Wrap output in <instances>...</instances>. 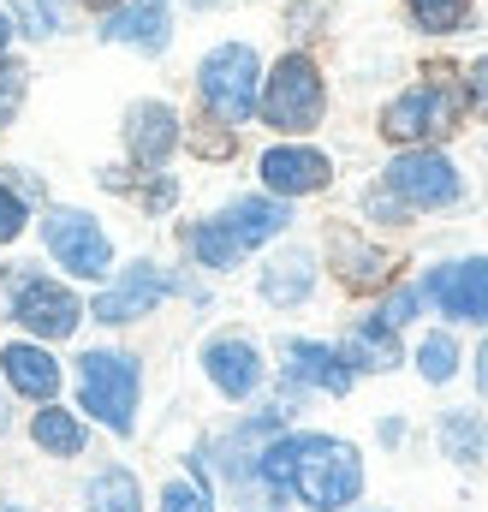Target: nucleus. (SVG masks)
I'll list each match as a JSON object with an SVG mask.
<instances>
[{
  "instance_id": "obj_34",
  "label": "nucleus",
  "mask_w": 488,
  "mask_h": 512,
  "mask_svg": "<svg viewBox=\"0 0 488 512\" xmlns=\"http://www.w3.org/2000/svg\"><path fill=\"white\" fill-rule=\"evenodd\" d=\"M6 36H12V30H6V18H0V54H6Z\"/></svg>"
},
{
  "instance_id": "obj_18",
  "label": "nucleus",
  "mask_w": 488,
  "mask_h": 512,
  "mask_svg": "<svg viewBox=\"0 0 488 512\" xmlns=\"http://www.w3.org/2000/svg\"><path fill=\"white\" fill-rule=\"evenodd\" d=\"M310 286H316V262H310V251H286V256H274V262L262 268V298H268V304H304Z\"/></svg>"
},
{
  "instance_id": "obj_36",
  "label": "nucleus",
  "mask_w": 488,
  "mask_h": 512,
  "mask_svg": "<svg viewBox=\"0 0 488 512\" xmlns=\"http://www.w3.org/2000/svg\"><path fill=\"white\" fill-rule=\"evenodd\" d=\"M90 6H114V0H90Z\"/></svg>"
},
{
  "instance_id": "obj_14",
  "label": "nucleus",
  "mask_w": 488,
  "mask_h": 512,
  "mask_svg": "<svg viewBox=\"0 0 488 512\" xmlns=\"http://www.w3.org/2000/svg\"><path fill=\"white\" fill-rule=\"evenodd\" d=\"M203 370H209V382L221 387L227 399H250L256 382H262V358H256V346L250 340H209L203 346Z\"/></svg>"
},
{
  "instance_id": "obj_23",
  "label": "nucleus",
  "mask_w": 488,
  "mask_h": 512,
  "mask_svg": "<svg viewBox=\"0 0 488 512\" xmlns=\"http://www.w3.org/2000/svg\"><path fill=\"white\" fill-rule=\"evenodd\" d=\"M90 512H143L137 507V477L131 471H102L90 483Z\"/></svg>"
},
{
  "instance_id": "obj_26",
  "label": "nucleus",
  "mask_w": 488,
  "mask_h": 512,
  "mask_svg": "<svg viewBox=\"0 0 488 512\" xmlns=\"http://www.w3.org/2000/svg\"><path fill=\"white\" fill-rule=\"evenodd\" d=\"M12 12H18V24H24L30 36H54V30H60V18H66V6H60V0H12Z\"/></svg>"
},
{
  "instance_id": "obj_25",
  "label": "nucleus",
  "mask_w": 488,
  "mask_h": 512,
  "mask_svg": "<svg viewBox=\"0 0 488 512\" xmlns=\"http://www.w3.org/2000/svg\"><path fill=\"white\" fill-rule=\"evenodd\" d=\"M417 370H423V382H447V376L459 370V346H453V334H429V340L417 346Z\"/></svg>"
},
{
  "instance_id": "obj_10",
  "label": "nucleus",
  "mask_w": 488,
  "mask_h": 512,
  "mask_svg": "<svg viewBox=\"0 0 488 512\" xmlns=\"http://www.w3.org/2000/svg\"><path fill=\"white\" fill-rule=\"evenodd\" d=\"M423 292L435 298L441 316L453 322H488V262L483 256H465V262H447L423 280Z\"/></svg>"
},
{
  "instance_id": "obj_12",
  "label": "nucleus",
  "mask_w": 488,
  "mask_h": 512,
  "mask_svg": "<svg viewBox=\"0 0 488 512\" xmlns=\"http://www.w3.org/2000/svg\"><path fill=\"white\" fill-rule=\"evenodd\" d=\"M125 143H131V161L137 167H161L179 143V114L167 102H137L125 114Z\"/></svg>"
},
{
  "instance_id": "obj_30",
  "label": "nucleus",
  "mask_w": 488,
  "mask_h": 512,
  "mask_svg": "<svg viewBox=\"0 0 488 512\" xmlns=\"http://www.w3.org/2000/svg\"><path fill=\"white\" fill-rule=\"evenodd\" d=\"M18 227H24V203L0 185V245H6V239H18Z\"/></svg>"
},
{
  "instance_id": "obj_37",
  "label": "nucleus",
  "mask_w": 488,
  "mask_h": 512,
  "mask_svg": "<svg viewBox=\"0 0 488 512\" xmlns=\"http://www.w3.org/2000/svg\"><path fill=\"white\" fill-rule=\"evenodd\" d=\"M0 429H6V411H0Z\"/></svg>"
},
{
  "instance_id": "obj_13",
  "label": "nucleus",
  "mask_w": 488,
  "mask_h": 512,
  "mask_svg": "<svg viewBox=\"0 0 488 512\" xmlns=\"http://www.w3.org/2000/svg\"><path fill=\"white\" fill-rule=\"evenodd\" d=\"M161 298H167V274L149 268V262H137V268H125L120 286H108V292L96 298V316H102V322H137V316H149Z\"/></svg>"
},
{
  "instance_id": "obj_16",
  "label": "nucleus",
  "mask_w": 488,
  "mask_h": 512,
  "mask_svg": "<svg viewBox=\"0 0 488 512\" xmlns=\"http://www.w3.org/2000/svg\"><path fill=\"white\" fill-rule=\"evenodd\" d=\"M102 36H108V42H131V48H143V54H161V48H167V12H161V0L120 6V12L102 24Z\"/></svg>"
},
{
  "instance_id": "obj_19",
  "label": "nucleus",
  "mask_w": 488,
  "mask_h": 512,
  "mask_svg": "<svg viewBox=\"0 0 488 512\" xmlns=\"http://www.w3.org/2000/svg\"><path fill=\"white\" fill-rule=\"evenodd\" d=\"M334 262H340L346 286H358V292L381 286V280L393 274V256H381V251H369V245H358L352 233H334Z\"/></svg>"
},
{
  "instance_id": "obj_35",
  "label": "nucleus",
  "mask_w": 488,
  "mask_h": 512,
  "mask_svg": "<svg viewBox=\"0 0 488 512\" xmlns=\"http://www.w3.org/2000/svg\"><path fill=\"white\" fill-rule=\"evenodd\" d=\"M185 6H215V0H185Z\"/></svg>"
},
{
  "instance_id": "obj_32",
  "label": "nucleus",
  "mask_w": 488,
  "mask_h": 512,
  "mask_svg": "<svg viewBox=\"0 0 488 512\" xmlns=\"http://www.w3.org/2000/svg\"><path fill=\"white\" fill-rule=\"evenodd\" d=\"M471 102H477V108L488 114V54L477 60V66H471Z\"/></svg>"
},
{
  "instance_id": "obj_22",
  "label": "nucleus",
  "mask_w": 488,
  "mask_h": 512,
  "mask_svg": "<svg viewBox=\"0 0 488 512\" xmlns=\"http://www.w3.org/2000/svg\"><path fill=\"white\" fill-rule=\"evenodd\" d=\"M30 435H36V447H42V453H60V459L84 453V423H78L72 411H36Z\"/></svg>"
},
{
  "instance_id": "obj_24",
  "label": "nucleus",
  "mask_w": 488,
  "mask_h": 512,
  "mask_svg": "<svg viewBox=\"0 0 488 512\" xmlns=\"http://www.w3.org/2000/svg\"><path fill=\"white\" fill-rule=\"evenodd\" d=\"M411 6V18L423 24V30H435V36H447V30H459L465 18H471V0H405Z\"/></svg>"
},
{
  "instance_id": "obj_9",
  "label": "nucleus",
  "mask_w": 488,
  "mask_h": 512,
  "mask_svg": "<svg viewBox=\"0 0 488 512\" xmlns=\"http://www.w3.org/2000/svg\"><path fill=\"white\" fill-rule=\"evenodd\" d=\"M42 239H48V251L60 268H72V274H84V280H102L108 274V233L90 221V215H78V209H54L48 221H42Z\"/></svg>"
},
{
  "instance_id": "obj_27",
  "label": "nucleus",
  "mask_w": 488,
  "mask_h": 512,
  "mask_svg": "<svg viewBox=\"0 0 488 512\" xmlns=\"http://www.w3.org/2000/svg\"><path fill=\"white\" fill-rule=\"evenodd\" d=\"M18 108H24V72L18 66H0V126H12Z\"/></svg>"
},
{
  "instance_id": "obj_1",
  "label": "nucleus",
  "mask_w": 488,
  "mask_h": 512,
  "mask_svg": "<svg viewBox=\"0 0 488 512\" xmlns=\"http://www.w3.org/2000/svg\"><path fill=\"white\" fill-rule=\"evenodd\" d=\"M256 471L268 477V489L298 495L316 512H340L364 495V459L334 435H280L262 447Z\"/></svg>"
},
{
  "instance_id": "obj_6",
  "label": "nucleus",
  "mask_w": 488,
  "mask_h": 512,
  "mask_svg": "<svg viewBox=\"0 0 488 512\" xmlns=\"http://www.w3.org/2000/svg\"><path fill=\"white\" fill-rule=\"evenodd\" d=\"M322 102H328V90H322L316 60H310V54H286V60L268 72L262 120H268L274 131H310L316 120H322Z\"/></svg>"
},
{
  "instance_id": "obj_2",
  "label": "nucleus",
  "mask_w": 488,
  "mask_h": 512,
  "mask_svg": "<svg viewBox=\"0 0 488 512\" xmlns=\"http://www.w3.org/2000/svg\"><path fill=\"white\" fill-rule=\"evenodd\" d=\"M286 221H292L286 203H274V197H239V203L221 209L215 221L191 227V256H197L203 268H233L244 251H256L262 239H274Z\"/></svg>"
},
{
  "instance_id": "obj_5",
  "label": "nucleus",
  "mask_w": 488,
  "mask_h": 512,
  "mask_svg": "<svg viewBox=\"0 0 488 512\" xmlns=\"http://www.w3.org/2000/svg\"><path fill=\"white\" fill-rule=\"evenodd\" d=\"M6 310H12V322H24L42 340H72V328L84 322V304L30 268H6Z\"/></svg>"
},
{
  "instance_id": "obj_11",
  "label": "nucleus",
  "mask_w": 488,
  "mask_h": 512,
  "mask_svg": "<svg viewBox=\"0 0 488 512\" xmlns=\"http://www.w3.org/2000/svg\"><path fill=\"white\" fill-rule=\"evenodd\" d=\"M328 179H334V167L322 149H268L262 155V185L274 197H304V191H322Z\"/></svg>"
},
{
  "instance_id": "obj_17",
  "label": "nucleus",
  "mask_w": 488,
  "mask_h": 512,
  "mask_svg": "<svg viewBox=\"0 0 488 512\" xmlns=\"http://www.w3.org/2000/svg\"><path fill=\"white\" fill-rule=\"evenodd\" d=\"M6 382L18 387L24 399H54L60 393V364L42 352V346H6Z\"/></svg>"
},
{
  "instance_id": "obj_28",
  "label": "nucleus",
  "mask_w": 488,
  "mask_h": 512,
  "mask_svg": "<svg viewBox=\"0 0 488 512\" xmlns=\"http://www.w3.org/2000/svg\"><path fill=\"white\" fill-rule=\"evenodd\" d=\"M161 512H209V495H203L197 483H167V495H161Z\"/></svg>"
},
{
  "instance_id": "obj_7",
  "label": "nucleus",
  "mask_w": 488,
  "mask_h": 512,
  "mask_svg": "<svg viewBox=\"0 0 488 512\" xmlns=\"http://www.w3.org/2000/svg\"><path fill=\"white\" fill-rule=\"evenodd\" d=\"M256 78H262V66H256V54L244 42H227V48H215L203 60L197 84H203V102H209V114L221 126H244L256 114Z\"/></svg>"
},
{
  "instance_id": "obj_4",
  "label": "nucleus",
  "mask_w": 488,
  "mask_h": 512,
  "mask_svg": "<svg viewBox=\"0 0 488 512\" xmlns=\"http://www.w3.org/2000/svg\"><path fill=\"white\" fill-rule=\"evenodd\" d=\"M459 120H465V90L447 84V78H435V84H417V90H405L399 102H387L381 131H387L393 143H429V137L459 131Z\"/></svg>"
},
{
  "instance_id": "obj_21",
  "label": "nucleus",
  "mask_w": 488,
  "mask_h": 512,
  "mask_svg": "<svg viewBox=\"0 0 488 512\" xmlns=\"http://www.w3.org/2000/svg\"><path fill=\"white\" fill-rule=\"evenodd\" d=\"M441 447H447V459L477 465L483 447H488V423L483 417H471V411H447V417H441Z\"/></svg>"
},
{
  "instance_id": "obj_29",
  "label": "nucleus",
  "mask_w": 488,
  "mask_h": 512,
  "mask_svg": "<svg viewBox=\"0 0 488 512\" xmlns=\"http://www.w3.org/2000/svg\"><path fill=\"white\" fill-rule=\"evenodd\" d=\"M411 316H417V292H411V286H405V292H393V298L381 304V322H387V328H405Z\"/></svg>"
},
{
  "instance_id": "obj_31",
  "label": "nucleus",
  "mask_w": 488,
  "mask_h": 512,
  "mask_svg": "<svg viewBox=\"0 0 488 512\" xmlns=\"http://www.w3.org/2000/svg\"><path fill=\"white\" fill-rule=\"evenodd\" d=\"M197 149L203 155H233V131H197Z\"/></svg>"
},
{
  "instance_id": "obj_20",
  "label": "nucleus",
  "mask_w": 488,
  "mask_h": 512,
  "mask_svg": "<svg viewBox=\"0 0 488 512\" xmlns=\"http://www.w3.org/2000/svg\"><path fill=\"white\" fill-rule=\"evenodd\" d=\"M346 364H364V370H393V364H399V340H393V328H387L381 316H369V322L352 328Z\"/></svg>"
},
{
  "instance_id": "obj_3",
  "label": "nucleus",
  "mask_w": 488,
  "mask_h": 512,
  "mask_svg": "<svg viewBox=\"0 0 488 512\" xmlns=\"http://www.w3.org/2000/svg\"><path fill=\"white\" fill-rule=\"evenodd\" d=\"M78 387H84V411H96L114 435L137 429V358H125V352H84L78 358Z\"/></svg>"
},
{
  "instance_id": "obj_8",
  "label": "nucleus",
  "mask_w": 488,
  "mask_h": 512,
  "mask_svg": "<svg viewBox=\"0 0 488 512\" xmlns=\"http://www.w3.org/2000/svg\"><path fill=\"white\" fill-rule=\"evenodd\" d=\"M381 191H387L399 209H447V203L465 197V179H459V167H453L447 155H435V149H405V155L387 167Z\"/></svg>"
},
{
  "instance_id": "obj_33",
  "label": "nucleus",
  "mask_w": 488,
  "mask_h": 512,
  "mask_svg": "<svg viewBox=\"0 0 488 512\" xmlns=\"http://www.w3.org/2000/svg\"><path fill=\"white\" fill-rule=\"evenodd\" d=\"M477 387H483V399H488V340H483V352H477Z\"/></svg>"
},
{
  "instance_id": "obj_15",
  "label": "nucleus",
  "mask_w": 488,
  "mask_h": 512,
  "mask_svg": "<svg viewBox=\"0 0 488 512\" xmlns=\"http://www.w3.org/2000/svg\"><path fill=\"white\" fill-rule=\"evenodd\" d=\"M286 376H292L298 387L346 393V387H352V364H346V352H334V346H316V340H292V346H286Z\"/></svg>"
}]
</instances>
